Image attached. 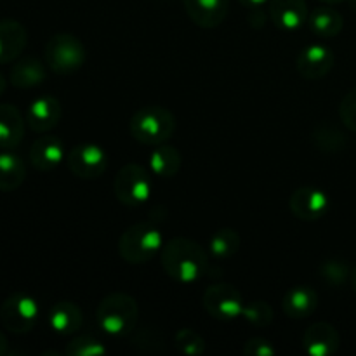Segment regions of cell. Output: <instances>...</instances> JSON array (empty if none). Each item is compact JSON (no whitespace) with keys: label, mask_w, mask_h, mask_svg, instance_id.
Here are the masks:
<instances>
[{"label":"cell","mask_w":356,"mask_h":356,"mask_svg":"<svg viewBox=\"0 0 356 356\" xmlns=\"http://www.w3.org/2000/svg\"><path fill=\"white\" fill-rule=\"evenodd\" d=\"M160 263L167 277L183 285L202 280L211 270L207 250L186 236L167 240L160 252Z\"/></svg>","instance_id":"1"},{"label":"cell","mask_w":356,"mask_h":356,"mask_svg":"<svg viewBox=\"0 0 356 356\" xmlns=\"http://www.w3.org/2000/svg\"><path fill=\"white\" fill-rule=\"evenodd\" d=\"M44 58L52 72L70 75L86 63V45L72 33H56L45 44Z\"/></svg>","instance_id":"5"},{"label":"cell","mask_w":356,"mask_h":356,"mask_svg":"<svg viewBox=\"0 0 356 356\" xmlns=\"http://www.w3.org/2000/svg\"><path fill=\"white\" fill-rule=\"evenodd\" d=\"M309 30L322 38H334L343 31L344 17L329 6L316 7L308 17Z\"/></svg>","instance_id":"24"},{"label":"cell","mask_w":356,"mask_h":356,"mask_svg":"<svg viewBox=\"0 0 356 356\" xmlns=\"http://www.w3.org/2000/svg\"><path fill=\"white\" fill-rule=\"evenodd\" d=\"M247 19H249L250 26L256 28V30L263 28L264 23H266V16H264L263 13V7H254V9H249V16H247Z\"/></svg>","instance_id":"34"},{"label":"cell","mask_w":356,"mask_h":356,"mask_svg":"<svg viewBox=\"0 0 356 356\" xmlns=\"http://www.w3.org/2000/svg\"><path fill=\"white\" fill-rule=\"evenodd\" d=\"M242 245L238 232L233 228H221L209 238L207 252L216 261H228L236 256Z\"/></svg>","instance_id":"25"},{"label":"cell","mask_w":356,"mask_h":356,"mask_svg":"<svg viewBox=\"0 0 356 356\" xmlns=\"http://www.w3.org/2000/svg\"><path fill=\"white\" fill-rule=\"evenodd\" d=\"M6 87H7V80H6V76L2 75V72H0V96L6 92Z\"/></svg>","instance_id":"37"},{"label":"cell","mask_w":356,"mask_h":356,"mask_svg":"<svg viewBox=\"0 0 356 356\" xmlns=\"http://www.w3.org/2000/svg\"><path fill=\"white\" fill-rule=\"evenodd\" d=\"M322 2L327 3V6H336V3H343L346 0H322Z\"/></svg>","instance_id":"39"},{"label":"cell","mask_w":356,"mask_h":356,"mask_svg":"<svg viewBox=\"0 0 356 356\" xmlns=\"http://www.w3.org/2000/svg\"><path fill=\"white\" fill-rule=\"evenodd\" d=\"M312 141L315 148L322 153H337L346 148L348 145L346 134L329 122H320L315 125Z\"/></svg>","instance_id":"26"},{"label":"cell","mask_w":356,"mask_h":356,"mask_svg":"<svg viewBox=\"0 0 356 356\" xmlns=\"http://www.w3.org/2000/svg\"><path fill=\"white\" fill-rule=\"evenodd\" d=\"M66 165L73 176L80 179H97L108 167V153L94 143L75 145L66 153Z\"/></svg>","instance_id":"9"},{"label":"cell","mask_w":356,"mask_h":356,"mask_svg":"<svg viewBox=\"0 0 356 356\" xmlns=\"http://www.w3.org/2000/svg\"><path fill=\"white\" fill-rule=\"evenodd\" d=\"M66 153L68 152L65 149L61 139L51 134H44L31 145L28 156H30V163L35 169L49 172V170H54L56 167L61 165V162H65Z\"/></svg>","instance_id":"15"},{"label":"cell","mask_w":356,"mask_h":356,"mask_svg":"<svg viewBox=\"0 0 356 356\" xmlns=\"http://www.w3.org/2000/svg\"><path fill=\"white\" fill-rule=\"evenodd\" d=\"M341 346L336 327L329 322H316L302 334V350L309 356H332Z\"/></svg>","instance_id":"12"},{"label":"cell","mask_w":356,"mask_h":356,"mask_svg":"<svg viewBox=\"0 0 356 356\" xmlns=\"http://www.w3.org/2000/svg\"><path fill=\"white\" fill-rule=\"evenodd\" d=\"M49 327L59 336H73L83 325V313L75 302L59 301L49 309Z\"/></svg>","instance_id":"19"},{"label":"cell","mask_w":356,"mask_h":356,"mask_svg":"<svg viewBox=\"0 0 356 356\" xmlns=\"http://www.w3.org/2000/svg\"><path fill=\"white\" fill-rule=\"evenodd\" d=\"M148 162L149 170H152L156 177L170 179V177L177 176V172L181 170L183 156H181L179 149L163 143V145L153 146V152L149 153Z\"/></svg>","instance_id":"21"},{"label":"cell","mask_w":356,"mask_h":356,"mask_svg":"<svg viewBox=\"0 0 356 356\" xmlns=\"http://www.w3.org/2000/svg\"><path fill=\"white\" fill-rule=\"evenodd\" d=\"M270 17L278 28L296 31L308 23V3L306 0H270Z\"/></svg>","instance_id":"16"},{"label":"cell","mask_w":356,"mask_h":356,"mask_svg":"<svg viewBox=\"0 0 356 356\" xmlns=\"http://www.w3.org/2000/svg\"><path fill=\"white\" fill-rule=\"evenodd\" d=\"M68 356H101L108 353V348L92 336H79L66 344Z\"/></svg>","instance_id":"29"},{"label":"cell","mask_w":356,"mask_h":356,"mask_svg":"<svg viewBox=\"0 0 356 356\" xmlns=\"http://www.w3.org/2000/svg\"><path fill=\"white\" fill-rule=\"evenodd\" d=\"M24 136V118L14 104H0V149H14Z\"/></svg>","instance_id":"20"},{"label":"cell","mask_w":356,"mask_h":356,"mask_svg":"<svg viewBox=\"0 0 356 356\" xmlns=\"http://www.w3.org/2000/svg\"><path fill=\"white\" fill-rule=\"evenodd\" d=\"M202 305L209 316L221 322H232L242 316L245 301L236 287L229 284H214L205 289Z\"/></svg>","instance_id":"8"},{"label":"cell","mask_w":356,"mask_h":356,"mask_svg":"<svg viewBox=\"0 0 356 356\" xmlns=\"http://www.w3.org/2000/svg\"><path fill=\"white\" fill-rule=\"evenodd\" d=\"M163 235L159 226L149 221L129 226L118 238V256L129 264H145L160 256Z\"/></svg>","instance_id":"3"},{"label":"cell","mask_w":356,"mask_h":356,"mask_svg":"<svg viewBox=\"0 0 356 356\" xmlns=\"http://www.w3.org/2000/svg\"><path fill=\"white\" fill-rule=\"evenodd\" d=\"M115 197L125 207H139L152 198V174L139 163H125L113 181Z\"/></svg>","instance_id":"6"},{"label":"cell","mask_w":356,"mask_h":356,"mask_svg":"<svg viewBox=\"0 0 356 356\" xmlns=\"http://www.w3.org/2000/svg\"><path fill=\"white\" fill-rule=\"evenodd\" d=\"M28 44V31L19 21L0 19V65L16 61Z\"/></svg>","instance_id":"17"},{"label":"cell","mask_w":356,"mask_h":356,"mask_svg":"<svg viewBox=\"0 0 356 356\" xmlns=\"http://www.w3.org/2000/svg\"><path fill=\"white\" fill-rule=\"evenodd\" d=\"M336 56L327 45L312 44L302 49L296 61L298 73L306 80H320L334 68Z\"/></svg>","instance_id":"11"},{"label":"cell","mask_w":356,"mask_h":356,"mask_svg":"<svg viewBox=\"0 0 356 356\" xmlns=\"http://www.w3.org/2000/svg\"><path fill=\"white\" fill-rule=\"evenodd\" d=\"M320 277L332 287H343L348 278H351V270L344 261L327 259L320 264Z\"/></svg>","instance_id":"30"},{"label":"cell","mask_w":356,"mask_h":356,"mask_svg":"<svg viewBox=\"0 0 356 356\" xmlns=\"http://www.w3.org/2000/svg\"><path fill=\"white\" fill-rule=\"evenodd\" d=\"M9 355V341H7L6 334L0 330V356Z\"/></svg>","instance_id":"36"},{"label":"cell","mask_w":356,"mask_h":356,"mask_svg":"<svg viewBox=\"0 0 356 356\" xmlns=\"http://www.w3.org/2000/svg\"><path fill=\"white\" fill-rule=\"evenodd\" d=\"M240 3H242L243 7H247V9H254V7H263L264 3H268L270 0H238Z\"/></svg>","instance_id":"35"},{"label":"cell","mask_w":356,"mask_h":356,"mask_svg":"<svg viewBox=\"0 0 356 356\" xmlns=\"http://www.w3.org/2000/svg\"><path fill=\"white\" fill-rule=\"evenodd\" d=\"M47 79L45 66L37 58H23L14 63L10 68L9 80L17 89H31V87L40 86Z\"/></svg>","instance_id":"22"},{"label":"cell","mask_w":356,"mask_h":356,"mask_svg":"<svg viewBox=\"0 0 356 356\" xmlns=\"http://www.w3.org/2000/svg\"><path fill=\"white\" fill-rule=\"evenodd\" d=\"M242 353L245 356H273L277 355V348L264 337H252V339L245 341Z\"/></svg>","instance_id":"33"},{"label":"cell","mask_w":356,"mask_h":356,"mask_svg":"<svg viewBox=\"0 0 356 356\" xmlns=\"http://www.w3.org/2000/svg\"><path fill=\"white\" fill-rule=\"evenodd\" d=\"M174 346H176V350L181 351L183 355L191 356H200L207 351V343H205V339L200 334L195 332L193 329L177 330L176 336H174Z\"/></svg>","instance_id":"27"},{"label":"cell","mask_w":356,"mask_h":356,"mask_svg":"<svg viewBox=\"0 0 356 356\" xmlns=\"http://www.w3.org/2000/svg\"><path fill=\"white\" fill-rule=\"evenodd\" d=\"M339 117L343 124L346 125L348 131L356 134V87L344 94V97L341 99Z\"/></svg>","instance_id":"31"},{"label":"cell","mask_w":356,"mask_h":356,"mask_svg":"<svg viewBox=\"0 0 356 356\" xmlns=\"http://www.w3.org/2000/svg\"><path fill=\"white\" fill-rule=\"evenodd\" d=\"M26 179V165L13 149H0V191H14Z\"/></svg>","instance_id":"23"},{"label":"cell","mask_w":356,"mask_h":356,"mask_svg":"<svg viewBox=\"0 0 356 356\" xmlns=\"http://www.w3.org/2000/svg\"><path fill=\"white\" fill-rule=\"evenodd\" d=\"M40 316L37 299L28 294H13L3 301L0 308V322L9 332L23 336L35 329Z\"/></svg>","instance_id":"7"},{"label":"cell","mask_w":356,"mask_h":356,"mask_svg":"<svg viewBox=\"0 0 356 356\" xmlns=\"http://www.w3.org/2000/svg\"><path fill=\"white\" fill-rule=\"evenodd\" d=\"M149 336V329H145L141 330V332H138V336L132 337V346L138 348V350L141 351H148V353H156V351L163 350V341L160 339L159 334L153 330L152 332V337Z\"/></svg>","instance_id":"32"},{"label":"cell","mask_w":356,"mask_h":356,"mask_svg":"<svg viewBox=\"0 0 356 356\" xmlns=\"http://www.w3.org/2000/svg\"><path fill=\"white\" fill-rule=\"evenodd\" d=\"M240 318H243L252 327L264 329V327H268L271 322H273V308H271L266 301L245 302Z\"/></svg>","instance_id":"28"},{"label":"cell","mask_w":356,"mask_h":356,"mask_svg":"<svg viewBox=\"0 0 356 356\" xmlns=\"http://www.w3.org/2000/svg\"><path fill=\"white\" fill-rule=\"evenodd\" d=\"M183 3L193 24L205 30L221 26L229 13V0H183Z\"/></svg>","instance_id":"14"},{"label":"cell","mask_w":356,"mask_h":356,"mask_svg":"<svg viewBox=\"0 0 356 356\" xmlns=\"http://www.w3.org/2000/svg\"><path fill=\"white\" fill-rule=\"evenodd\" d=\"M61 115L63 108L59 99L47 94L31 101L26 111V124L37 134H45L59 124Z\"/></svg>","instance_id":"13"},{"label":"cell","mask_w":356,"mask_h":356,"mask_svg":"<svg viewBox=\"0 0 356 356\" xmlns=\"http://www.w3.org/2000/svg\"><path fill=\"white\" fill-rule=\"evenodd\" d=\"M139 306L132 296L113 292L103 298L96 309L97 327L110 337L131 336L138 325Z\"/></svg>","instance_id":"2"},{"label":"cell","mask_w":356,"mask_h":356,"mask_svg":"<svg viewBox=\"0 0 356 356\" xmlns=\"http://www.w3.org/2000/svg\"><path fill=\"white\" fill-rule=\"evenodd\" d=\"M348 2H350V6L353 7V9L356 10V0H348Z\"/></svg>","instance_id":"40"},{"label":"cell","mask_w":356,"mask_h":356,"mask_svg":"<svg viewBox=\"0 0 356 356\" xmlns=\"http://www.w3.org/2000/svg\"><path fill=\"white\" fill-rule=\"evenodd\" d=\"M289 209L301 221H320L329 214L330 198L320 188L301 186L292 191L291 198H289Z\"/></svg>","instance_id":"10"},{"label":"cell","mask_w":356,"mask_h":356,"mask_svg":"<svg viewBox=\"0 0 356 356\" xmlns=\"http://www.w3.org/2000/svg\"><path fill=\"white\" fill-rule=\"evenodd\" d=\"M318 308V294L309 285H296L285 292L282 309L289 318L302 320L312 316Z\"/></svg>","instance_id":"18"},{"label":"cell","mask_w":356,"mask_h":356,"mask_svg":"<svg viewBox=\"0 0 356 356\" xmlns=\"http://www.w3.org/2000/svg\"><path fill=\"white\" fill-rule=\"evenodd\" d=\"M131 136L146 146H159L169 141L176 132V118L167 108L152 104L136 111L129 122Z\"/></svg>","instance_id":"4"},{"label":"cell","mask_w":356,"mask_h":356,"mask_svg":"<svg viewBox=\"0 0 356 356\" xmlns=\"http://www.w3.org/2000/svg\"><path fill=\"white\" fill-rule=\"evenodd\" d=\"M351 287H353V291H355V294H356V266L353 268V270H351Z\"/></svg>","instance_id":"38"}]
</instances>
